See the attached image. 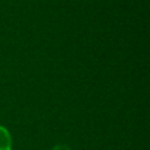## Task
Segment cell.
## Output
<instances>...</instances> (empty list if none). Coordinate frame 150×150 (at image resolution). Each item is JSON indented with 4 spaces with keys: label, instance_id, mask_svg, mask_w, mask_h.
Returning a JSON list of instances; mask_svg holds the SVG:
<instances>
[{
    "label": "cell",
    "instance_id": "cell-1",
    "mask_svg": "<svg viewBox=\"0 0 150 150\" xmlns=\"http://www.w3.org/2000/svg\"><path fill=\"white\" fill-rule=\"evenodd\" d=\"M0 150H12V136L7 128L0 124Z\"/></svg>",
    "mask_w": 150,
    "mask_h": 150
},
{
    "label": "cell",
    "instance_id": "cell-2",
    "mask_svg": "<svg viewBox=\"0 0 150 150\" xmlns=\"http://www.w3.org/2000/svg\"><path fill=\"white\" fill-rule=\"evenodd\" d=\"M50 150H71L67 144H56Z\"/></svg>",
    "mask_w": 150,
    "mask_h": 150
}]
</instances>
